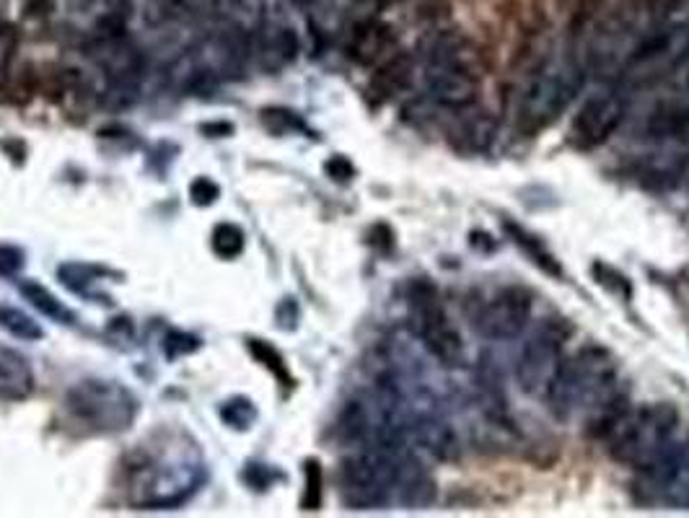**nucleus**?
Instances as JSON below:
<instances>
[{
	"label": "nucleus",
	"mask_w": 689,
	"mask_h": 518,
	"mask_svg": "<svg viewBox=\"0 0 689 518\" xmlns=\"http://www.w3.org/2000/svg\"><path fill=\"white\" fill-rule=\"evenodd\" d=\"M503 229H506L508 239L514 241V244L521 250L527 257L535 262V265L542 269V273L552 275V278H563V267H560V262L555 260V254H552L547 246L542 244V239H537L535 233L521 229V226L514 223V221H506L503 223Z\"/></svg>",
	"instance_id": "6ab92c4d"
},
{
	"label": "nucleus",
	"mask_w": 689,
	"mask_h": 518,
	"mask_svg": "<svg viewBox=\"0 0 689 518\" xmlns=\"http://www.w3.org/2000/svg\"><path fill=\"white\" fill-rule=\"evenodd\" d=\"M586 83V66L575 55L547 58L531 70L518 91L516 125L527 135L547 130L563 117Z\"/></svg>",
	"instance_id": "7ed1b4c3"
},
{
	"label": "nucleus",
	"mask_w": 689,
	"mask_h": 518,
	"mask_svg": "<svg viewBox=\"0 0 689 518\" xmlns=\"http://www.w3.org/2000/svg\"><path fill=\"white\" fill-rule=\"evenodd\" d=\"M298 47H301V42L290 26L262 24L254 34V53H257L262 68L267 70H280L288 62H294Z\"/></svg>",
	"instance_id": "f3484780"
},
{
	"label": "nucleus",
	"mask_w": 689,
	"mask_h": 518,
	"mask_svg": "<svg viewBox=\"0 0 689 518\" xmlns=\"http://www.w3.org/2000/svg\"><path fill=\"white\" fill-rule=\"evenodd\" d=\"M9 73H11V68L0 66V102H5V83H9Z\"/></svg>",
	"instance_id": "7c9ffc66"
},
{
	"label": "nucleus",
	"mask_w": 689,
	"mask_h": 518,
	"mask_svg": "<svg viewBox=\"0 0 689 518\" xmlns=\"http://www.w3.org/2000/svg\"><path fill=\"white\" fill-rule=\"evenodd\" d=\"M210 244H213V252H216L218 257L233 260V257H239L241 252H244V244H246L244 231H241L239 226H233V223H218L216 229H213Z\"/></svg>",
	"instance_id": "4be33fe9"
},
{
	"label": "nucleus",
	"mask_w": 689,
	"mask_h": 518,
	"mask_svg": "<svg viewBox=\"0 0 689 518\" xmlns=\"http://www.w3.org/2000/svg\"><path fill=\"white\" fill-rule=\"evenodd\" d=\"M233 127L226 125V123H218V125H203V133H218V135H226L231 133Z\"/></svg>",
	"instance_id": "2f4dec72"
},
{
	"label": "nucleus",
	"mask_w": 689,
	"mask_h": 518,
	"mask_svg": "<svg viewBox=\"0 0 689 518\" xmlns=\"http://www.w3.org/2000/svg\"><path fill=\"white\" fill-rule=\"evenodd\" d=\"M218 195H220L218 184L208 180V176H200V180L190 184V197L195 205H213L218 200Z\"/></svg>",
	"instance_id": "cd10ccee"
},
{
	"label": "nucleus",
	"mask_w": 689,
	"mask_h": 518,
	"mask_svg": "<svg viewBox=\"0 0 689 518\" xmlns=\"http://www.w3.org/2000/svg\"><path fill=\"white\" fill-rule=\"evenodd\" d=\"M250 353L260 360L262 366L269 368V373H273L283 387L294 384V379H290V371H288V364L283 360V356L278 350H275L273 345L262 343V339H250Z\"/></svg>",
	"instance_id": "b1692460"
},
{
	"label": "nucleus",
	"mask_w": 689,
	"mask_h": 518,
	"mask_svg": "<svg viewBox=\"0 0 689 518\" xmlns=\"http://www.w3.org/2000/svg\"><path fill=\"white\" fill-rule=\"evenodd\" d=\"M404 451H389L381 444H371L343 461L340 485L351 508H379L397 487V464Z\"/></svg>",
	"instance_id": "423d86ee"
},
{
	"label": "nucleus",
	"mask_w": 689,
	"mask_h": 518,
	"mask_svg": "<svg viewBox=\"0 0 689 518\" xmlns=\"http://www.w3.org/2000/svg\"><path fill=\"white\" fill-rule=\"evenodd\" d=\"M630 174H632V180L641 184V187L653 189V193L677 189L689 174V156L687 153L643 156V159L632 161Z\"/></svg>",
	"instance_id": "ddd939ff"
},
{
	"label": "nucleus",
	"mask_w": 689,
	"mask_h": 518,
	"mask_svg": "<svg viewBox=\"0 0 689 518\" xmlns=\"http://www.w3.org/2000/svg\"><path fill=\"white\" fill-rule=\"evenodd\" d=\"M324 169H326V174H330L332 180H337V182L353 180V174H355L353 163L347 161L345 156H335V159H330V161L324 163Z\"/></svg>",
	"instance_id": "c756f323"
},
{
	"label": "nucleus",
	"mask_w": 689,
	"mask_h": 518,
	"mask_svg": "<svg viewBox=\"0 0 689 518\" xmlns=\"http://www.w3.org/2000/svg\"><path fill=\"white\" fill-rule=\"evenodd\" d=\"M407 428L415 438L417 446L425 453H430L438 461H457L461 453V444L449 417L438 410H415L410 415Z\"/></svg>",
	"instance_id": "9b49d317"
},
{
	"label": "nucleus",
	"mask_w": 689,
	"mask_h": 518,
	"mask_svg": "<svg viewBox=\"0 0 689 518\" xmlns=\"http://www.w3.org/2000/svg\"><path fill=\"white\" fill-rule=\"evenodd\" d=\"M571 335L573 326L565 319H550L531 332L516 356V384L521 392L544 396L565 360V345Z\"/></svg>",
	"instance_id": "0eeeda50"
},
{
	"label": "nucleus",
	"mask_w": 689,
	"mask_h": 518,
	"mask_svg": "<svg viewBox=\"0 0 689 518\" xmlns=\"http://www.w3.org/2000/svg\"><path fill=\"white\" fill-rule=\"evenodd\" d=\"M19 290H21V293H24L26 301H30L34 309H39L45 316L55 319V322H66V324L73 322V314H70V311L62 307L58 298L49 293L45 286H39V283L24 280L19 286Z\"/></svg>",
	"instance_id": "412c9836"
},
{
	"label": "nucleus",
	"mask_w": 689,
	"mask_h": 518,
	"mask_svg": "<svg viewBox=\"0 0 689 518\" xmlns=\"http://www.w3.org/2000/svg\"><path fill=\"white\" fill-rule=\"evenodd\" d=\"M21 267H24V252L11 244H0V275L13 278V275H19Z\"/></svg>",
	"instance_id": "c85d7f7f"
},
{
	"label": "nucleus",
	"mask_w": 689,
	"mask_h": 518,
	"mask_svg": "<svg viewBox=\"0 0 689 518\" xmlns=\"http://www.w3.org/2000/svg\"><path fill=\"white\" fill-rule=\"evenodd\" d=\"M412 78H415V58L410 53L389 55L381 66H376V73L368 81V99L371 104H387L394 96H400L402 91L412 87Z\"/></svg>",
	"instance_id": "4468645a"
},
{
	"label": "nucleus",
	"mask_w": 689,
	"mask_h": 518,
	"mask_svg": "<svg viewBox=\"0 0 689 518\" xmlns=\"http://www.w3.org/2000/svg\"><path fill=\"white\" fill-rule=\"evenodd\" d=\"M423 78L433 102L446 110H470L482 87L478 53L461 34H438L425 49Z\"/></svg>",
	"instance_id": "20e7f679"
},
{
	"label": "nucleus",
	"mask_w": 689,
	"mask_h": 518,
	"mask_svg": "<svg viewBox=\"0 0 689 518\" xmlns=\"http://www.w3.org/2000/svg\"><path fill=\"white\" fill-rule=\"evenodd\" d=\"M262 125L275 135H286L290 130H301L303 127L301 119H298L294 112L278 110V106H273V110H262Z\"/></svg>",
	"instance_id": "bb28decb"
},
{
	"label": "nucleus",
	"mask_w": 689,
	"mask_h": 518,
	"mask_svg": "<svg viewBox=\"0 0 689 518\" xmlns=\"http://www.w3.org/2000/svg\"><path fill=\"white\" fill-rule=\"evenodd\" d=\"M397 53V34L387 21L364 19L353 26L351 39H347V58L355 66H381L389 55Z\"/></svg>",
	"instance_id": "f8f14e48"
},
{
	"label": "nucleus",
	"mask_w": 689,
	"mask_h": 518,
	"mask_svg": "<svg viewBox=\"0 0 689 518\" xmlns=\"http://www.w3.org/2000/svg\"><path fill=\"white\" fill-rule=\"evenodd\" d=\"M643 138L653 143L689 148V106L664 104L656 106L643 123Z\"/></svg>",
	"instance_id": "dca6fc26"
},
{
	"label": "nucleus",
	"mask_w": 689,
	"mask_h": 518,
	"mask_svg": "<svg viewBox=\"0 0 689 518\" xmlns=\"http://www.w3.org/2000/svg\"><path fill=\"white\" fill-rule=\"evenodd\" d=\"M3 30H5V21H0V32H3Z\"/></svg>",
	"instance_id": "72a5a7b5"
},
{
	"label": "nucleus",
	"mask_w": 689,
	"mask_h": 518,
	"mask_svg": "<svg viewBox=\"0 0 689 518\" xmlns=\"http://www.w3.org/2000/svg\"><path fill=\"white\" fill-rule=\"evenodd\" d=\"M624 117H628V99L620 91H596V94L586 99L578 115L573 117L571 140L578 148H584V151H592V148L607 143L620 130Z\"/></svg>",
	"instance_id": "9d476101"
},
{
	"label": "nucleus",
	"mask_w": 689,
	"mask_h": 518,
	"mask_svg": "<svg viewBox=\"0 0 689 518\" xmlns=\"http://www.w3.org/2000/svg\"><path fill=\"white\" fill-rule=\"evenodd\" d=\"M290 3L296 5V9H303V11H309L311 5H314V0H290Z\"/></svg>",
	"instance_id": "473e14b6"
},
{
	"label": "nucleus",
	"mask_w": 689,
	"mask_h": 518,
	"mask_svg": "<svg viewBox=\"0 0 689 518\" xmlns=\"http://www.w3.org/2000/svg\"><path fill=\"white\" fill-rule=\"evenodd\" d=\"M459 138L464 148L482 151V148H487L490 140H493V125H490L487 117H472L467 119L464 127H461Z\"/></svg>",
	"instance_id": "a878e982"
},
{
	"label": "nucleus",
	"mask_w": 689,
	"mask_h": 518,
	"mask_svg": "<svg viewBox=\"0 0 689 518\" xmlns=\"http://www.w3.org/2000/svg\"><path fill=\"white\" fill-rule=\"evenodd\" d=\"M303 477H307V485H303L301 495V508L303 510H319L322 508L324 498V470L317 459H309L303 464Z\"/></svg>",
	"instance_id": "5701e85b"
},
{
	"label": "nucleus",
	"mask_w": 689,
	"mask_h": 518,
	"mask_svg": "<svg viewBox=\"0 0 689 518\" xmlns=\"http://www.w3.org/2000/svg\"><path fill=\"white\" fill-rule=\"evenodd\" d=\"M39 94V68L32 62H24L16 70L9 73V83H5V102L13 106H26L34 96Z\"/></svg>",
	"instance_id": "aec40b11"
},
{
	"label": "nucleus",
	"mask_w": 689,
	"mask_h": 518,
	"mask_svg": "<svg viewBox=\"0 0 689 518\" xmlns=\"http://www.w3.org/2000/svg\"><path fill=\"white\" fill-rule=\"evenodd\" d=\"M474 384H478L480 410L485 413L487 421L498 425V428H510L506 387H503L501 368L495 366L493 358H487V356L480 358L478 373H474Z\"/></svg>",
	"instance_id": "2eb2a0df"
},
{
	"label": "nucleus",
	"mask_w": 689,
	"mask_h": 518,
	"mask_svg": "<svg viewBox=\"0 0 689 518\" xmlns=\"http://www.w3.org/2000/svg\"><path fill=\"white\" fill-rule=\"evenodd\" d=\"M535 311V296L521 286H506L480 303L474 326L487 339H514L524 335Z\"/></svg>",
	"instance_id": "1a4fd4ad"
},
{
	"label": "nucleus",
	"mask_w": 689,
	"mask_h": 518,
	"mask_svg": "<svg viewBox=\"0 0 689 518\" xmlns=\"http://www.w3.org/2000/svg\"><path fill=\"white\" fill-rule=\"evenodd\" d=\"M68 413L96 433H117L135 421L133 394L115 381H83L66 396Z\"/></svg>",
	"instance_id": "6e6552de"
},
{
	"label": "nucleus",
	"mask_w": 689,
	"mask_h": 518,
	"mask_svg": "<svg viewBox=\"0 0 689 518\" xmlns=\"http://www.w3.org/2000/svg\"><path fill=\"white\" fill-rule=\"evenodd\" d=\"M410 324L428 356L444 368H461L467 364V347L461 332L451 322L449 311L440 303L436 286L428 278H417L407 288Z\"/></svg>",
	"instance_id": "39448f33"
},
{
	"label": "nucleus",
	"mask_w": 689,
	"mask_h": 518,
	"mask_svg": "<svg viewBox=\"0 0 689 518\" xmlns=\"http://www.w3.org/2000/svg\"><path fill=\"white\" fill-rule=\"evenodd\" d=\"M0 326L9 330L13 337L19 339H39L42 337V326L37 322H32L30 316L21 314L19 309L11 307H0Z\"/></svg>",
	"instance_id": "393cba45"
},
{
	"label": "nucleus",
	"mask_w": 689,
	"mask_h": 518,
	"mask_svg": "<svg viewBox=\"0 0 689 518\" xmlns=\"http://www.w3.org/2000/svg\"><path fill=\"white\" fill-rule=\"evenodd\" d=\"M34 392V373L24 356L0 345V400L24 402Z\"/></svg>",
	"instance_id": "a211bd4d"
},
{
	"label": "nucleus",
	"mask_w": 689,
	"mask_h": 518,
	"mask_svg": "<svg viewBox=\"0 0 689 518\" xmlns=\"http://www.w3.org/2000/svg\"><path fill=\"white\" fill-rule=\"evenodd\" d=\"M679 413L671 402H653L624 410L609 430V449L620 464L630 470L656 474L671 451L677 449Z\"/></svg>",
	"instance_id": "f03ea898"
},
{
	"label": "nucleus",
	"mask_w": 689,
	"mask_h": 518,
	"mask_svg": "<svg viewBox=\"0 0 689 518\" xmlns=\"http://www.w3.org/2000/svg\"><path fill=\"white\" fill-rule=\"evenodd\" d=\"M550 413L560 421L575 415L588 417L594 436H609L628 410V396L617 387V364L612 353L599 345H586L565 356L555 379L544 392Z\"/></svg>",
	"instance_id": "f257e3e1"
}]
</instances>
